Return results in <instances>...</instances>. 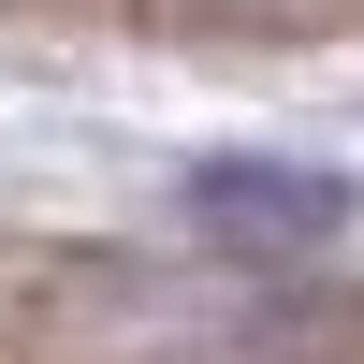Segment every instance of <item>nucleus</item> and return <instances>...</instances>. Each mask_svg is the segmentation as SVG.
Segmentation results:
<instances>
[{"instance_id":"f257e3e1","label":"nucleus","mask_w":364,"mask_h":364,"mask_svg":"<svg viewBox=\"0 0 364 364\" xmlns=\"http://www.w3.org/2000/svg\"><path fill=\"white\" fill-rule=\"evenodd\" d=\"M190 204H204V219H262V233H336V219H350V175H306V161H204Z\"/></svg>"}]
</instances>
